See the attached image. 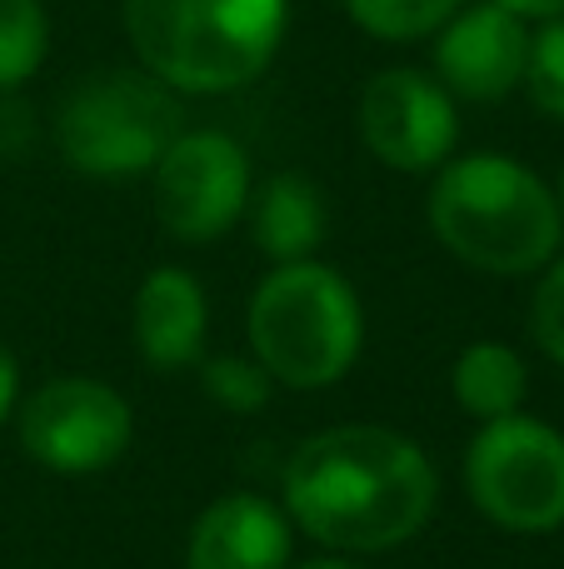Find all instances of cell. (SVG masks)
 <instances>
[{"label": "cell", "instance_id": "obj_9", "mask_svg": "<svg viewBox=\"0 0 564 569\" xmlns=\"http://www.w3.org/2000/svg\"><path fill=\"white\" fill-rule=\"evenodd\" d=\"M455 106L440 80L420 70H380L360 96V140L390 170H440L455 150Z\"/></svg>", "mask_w": 564, "mask_h": 569}, {"label": "cell", "instance_id": "obj_16", "mask_svg": "<svg viewBox=\"0 0 564 569\" xmlns=\"http://www.w3.org/2000/svg\"><path fill=\"white\" fill-rule=\"evenodd\" d=\"M345 10L360 30L380 40H420L435 36L460 10V0H345Z\"/></svg>", "mask_w": 564, "mask_h": 569}, {"label": "cell", "instance_id": "obj_13", "mask_svg": "<svg viewBox=\"0 0 564 569\" xmlns=\"http://www.w3.org/2000/svg\"><path fill=\"white\" fill-rule=\"evenodd\" d=\"M325 240V200L305 176H275L255 200V246L275 266L310 260Z\"/></svg>", "mask_w": 564, "mask_h": 569}, {"label": "cell", "instance_id": "obj_22", "mask_svg": "<svg viewBox=\"0 0 564 569\" xmlns=\"http://www.w3.org/2000/svg\"><path fill=\"white\" fill-rule=\"evenodd\" d=\"M495 6L515 10V16H540V20L564 16V0H495Z\"/></svg>", "mask_w": 564, "mask_h": 569}, {"label": "cell", "instance_id": "obj_4", "mask_svg": "<svg viewBox=\"0 0 564 569\" xmlns=\"http://www.w3.org/2000/svg\"><path fill=\"white\" fill-rule=\"evenodd\" d=\"M365 345V310L340 270L290 260L260 280L250 300V350L285 390H325L345 380Z\"/></svg>", "mask_w": 564, "mask_h": 569}, {"label": "cell", "instance_id": "obj_10", "mask_svg": "<svg viewBox=\"0 0 564 569\" xmlns=\"http://www.w3.org/2000/svg\"><path fill=\"white\" fill-rule=\"evenodd\" d=\"M440 30H445L435 40L440 86L455 90L460 100H500L525 80V60H530L525 16L490 0V6H475L465 16H450Z\"/></svg>", "mask_w": 564, "mask_h": 569}, {"label": "cell", "instance_id": "obj_21", "mask_svg": "<svg viewBox=\"0 0 564 569\" xmlns=\"http://www.w3.org/2000/svg\"><path fill=\"white\" fill-rule=\"evenodd\" d=\"M16 395H20V365H16V355L6 350V340H0V425L16 410Z\"/></svg>", "mask_w": 564, "mask_h": 569}, {"label": "cell", "instance_id": "obj_12", "mask_svg": "<svg viewBox=\"0 0 564 569\" xmlns=\"http://www.w3.org/2000/svg\"><path fill=\"white\" fill-rule=\"evenodd\" d=\"M205 290L190 270L160 266L150 270L135 295V345L155 370H185L205 345Z\"/></svg>", "mask_w": 564, "mask_h": 569}, {"label": "cell", "instance_id": "obj_15", "mask_svg": "<svg viewBox=\"0 0 564 569\" xmlns=\"http://www.w3.org/2000/svg\"><path fill=\"white\" fill-rule=\"evenodd\" d=\"M50 46V20L40 0H0V90L26 86Z\"/></svg>", "mask_w": 564, "mask_h": 569}, {"label": "cell", "instance_id": "obj_19", "mask_svg": "<svg viewBox=\"0 0 564 569\" xmlns=\"http://www.w3.org/2000/svg\"><path fill=\"white\" fill-rule=\"evenodd\" d=\"M530 325H535L540 350H545L555 365H564V260H560V266H550V276L540 280Z\"/></svg>", "mask_w": 564, "mask_h": 569}, {"label": "cell", "instance_id": "obj_24", "mask_svg": "<svg viewBox=\"0 0 564 569\" xmlns=\"http://www.w3.org/2000/svg\"><path fill=\"white\" fill-rule=\"evenodd\" d=\"M555 200H560V210H564V176H560V196Z\"/></svg>", "mask_w": 564, "mask_h": 569}, {"label": "cell", "instance_id": "obj_14", "mask_svg": "<svg viewBox=\"0 0 564 569\" xmlns=\"http://www.w3.org/2000/svg\"><path fill=\"white\" fill-rule=\"evenodd\" d=\"M450 385H455L460 410L475 415L480 425H490V420H505V415L525 410L530 370L520 360V350H510L500 340H480L455 360Z\"/></svg>", "mask_w": 564, "mask_h": 569}, {"label": "cell", "instance_id": "obj_8", "mask_svg": "<svg viewBox=\"0 0 564 569\" xmlns=\"http://www.w3.org/2000/svg\"><path fill=\"white\" fill-rule=\"evenodd\" d=\"M250 200V160L220 130H180L155 160V216L185 246L220 240Z\"/></svg>", "mask_w": 564, "mask_h": 569}, {"label": "cell", "instance_id": "obj_3", "mask_svg": "<svg viewBox=\"0 0 564 569\" xmlns=\"http://www.w3.org/2000/svg\"><path fill=\"white\" fill-rule=\"evenodd\" d=\"M285 0H125V36L140 66L185 96L240 90L275 60Z\"/></svg>", "mask_w": 564, "mask_h": 569}, {"label": "cell", "instance_id": "obj_23", "mask_svg": "<svg viewBox=\"0 0 564 569\" xmlns=\"http://www.w3.org/2000/svg\"><path fill=\"white\" fill-rule=\"evenodd\" d=\"M300 569H360V565H350V560H310V565H300Z\"/></svg>", "mask_w": 564, "mask_h": 569}, {"label": "cell", "instance_id": "obj_20", "mask_svg": "<svg viewBox=\"0 0 564 569\" xmlns=\"http://www.w3.org/2000/svg\"><path fill=\"white\" fill-rule=\"evenodd\" d=\"M30 146V110L20 100H0V156H20Z\"/></svg>", "mask_w": 564, "mask_h": 569}, {"label": "cell", "instance_id": "obj_1", "mask_svg": "<svg viewBox=\"0 0 564 569\" xmlns=\"http://www.w3.org/2000/svg\"><path fill=\"white\" fill-rule=\"evenodd\" d=\"M440 475L410 435L385 425H335L295 445L285 465V515L310 540L380 555L415 540L435 515Z\"/></svg>", "mask_w": 564, "mask_h": 569}, {"label": "cell", "instance_id": "obj_17", "mask_svg": "<svg viewBox=\"0 0 564 569\" xmlns=\"http://www.w3.org/2000/svg\"><path fill=\"white\" fill-rule=\"evenodd\" d=\"M200 385H205L210 400L225 405V410H235V415L265 410L270 390H275V380H270L265 365L245 360V355H215V360H205V370H200Z\"/></svg>", "mask_w": 564, "mask_h": 569}, {"label": "cell", "instance_id": "obj_2", "mask_svg": "<svg viewBox=\"0 0 564 569\" xmlns=\"http://www.w3.org/2000/svg\"><path fill=\"white\" fill-rule=\"evenodd\" d=\"M430 230L455 260L485 276H530L564 240L555 190L510 156L450 160L430 186Z\"/></svg>", "mask_w": 564, "mask_h": 569}, {"label": "cell", "instance_id": "obj_11", "mask_svg": "<svg viewBox=\"0 0 564 569\" xmlns=\"http://www.w3.org/2000/svg\"><path fill=\"white\" fill-rule=\"evenodd\" d=\"M290 520L265 495H220L190 525L185 569H285Z\"/></svg>", "mask_w": 564, "mask_h": 569}, {"label": "cell", "instance_id": "obj_18", "mask_svg": "<svg viewBox=\"0 0 564 569\" xmlns=\"http://www.w3.org/2000/svg\"><path fill=\"white\" fill-rule=\"evenodd\" d=\"M525 86L545 116L564 120V16L550 20L540 36H530V60H525Z\"/></svg>", "mask_w": 564, "mask_h": 569}, {"label": "cell", "instance_id": "obj_5", "mask_svg": "<svg viewBox=\"0 0 564 569\" xmlns=\"http://www.w3.org/2000/svg\"><path fill=\"white\" fill-rule=\"evenodd\" d=\"M175 136L180 106L155 76H100L80 86L56 120V146L66 166L95 180L155 170Z\"/></svg>", "mask_w": 564, "mask_h": 569}, {"label": "cell", "instance_id": "obj_7", "mask_svg": "<svg viewBox=\"0 0 564 569\" xmlns=\"http://www.w3.org/2000/svg\"><path fill=\"white\" fill-rule=\"evenodd\" d=\"M130 435H135L130 400L90 375L46 380L20 410V445L30 460L56 475L110 470L130 450Z\"/></svg>", "mask_w": 564, "mask_h": 569}, {"label": "cell", "instance_id": "obj_6", "mask_svg": "<svg viewBox=\"0 0 564 569\" xmlns=\"http://www.w3.org/2000/svg\"><path fill=\"white\" fill-rule=\"evenodd\" d=\"M465 490L490 525L550 535L564 525V435L530 415L480 425L465 450Z\"/></svg>", "mask_w": 564, "mask_h": 569}]
</instances>
